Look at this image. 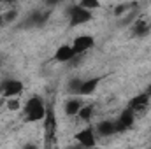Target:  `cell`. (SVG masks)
Returning a JSON list of instances; mask_svg holds the SVG:
<instances>
[{
    "label": "cell",
    "instance_id": "cell-13",
    "mask_svg": "<svg viewBox=\"0 0 151 149\" xmlns=\"http://www.w3.org/2000/svg\"><path fill=\"white\" fill-rule=\"evenodd\" d=\"M81 7H84V9H88V11H91V9H97V7H100V2L99 0H81V4H79Z\"/></svg>",
    "mask_w": 151,
    "mask_h": 149
},
{
    "label": "cell",
    "instance_id": "cell-16",
    "mask_svg": "<svg viewBox=\"0 0 151 149\" xmlns=\"http://www.w3.org/2000/svg\"><path fill=\"white\" fill-rule=\"evenodd\" d=\"M14 16H16V12H14V11H11V12H7V14L4 16V23H7V21H11V19L14 18Z\"/></svg>",
    "mask_w": 151,
    "mask_h": 149
},
{
    "label": "cell",
    "instance_id": "cell-5",
    "mask_svg": "<svg viewBox=\"0 0 151 149\" xmlns=\"http://www.w3.org/2000/svg\"><path fill=\"white\" fill-rule=\"evenodd\" d=\"M148 104H150V93H142V95L134 97V98L130 100V105H128V107L134 112H141L148 107Z\"/></svg>",
    "mask_w": 151,
    "mask_h": 149
},
{
    "label": "cell",
    "instance_id": "cell-8",
    "mask_svg": "<svg viewBox=\"0 0 151 149\" xmlns=\"http://www.w3.org/2000/svg\"><path fill=\"white\" fill-rule=\"evenodd\" d=\"M74 54L76 53L72 49V46H60L55 53V60L56 62H70L74 58Z\"/></svg>",
    "mask_w": 151,
    "mask_h": 149
},
{
    "label": "cell",
    "instance_id": "cell-10",
    "mask_svg": "<svg viewBox=\"0 0 151 149\" xmlns=\"http://www.w3.org/2000/svg\"><path fill=\"white\" fill-rule=\"evenodd\" d=\"M114 132H118L114 121H104V123L99 125V133L100 135H113Z\"/></svg>",
    "mask_w": 151,
    "mask_h": 149
},
{
    "label": "cell",
    "instance_id": "cell-12",
    "mask_svg": "<svg viewBox=\"0 0 151 149\" xmlns=\"http://www.w3.org/2000/svg\"><path fill=\"white\" fill-rule=\"evenodd\" d=\"M77 116L83 119V121H88L91 116H93V107L91 105H81V109L77 112Z\"/></svg>",
    "mask_w": 151,
    "mask_h": 149
},
{
    "label": "cell",
    "instance_id": "cell-7",
    "mask_svg": "<svg viewBox=\"0 0 151 149\" xmlns=\"http://www.w3.org/2000/svg\"><path fill=\"white\" fill-rule=\"evenodd\" d=\"M44 119H46V121H44V133H46V139H47V137H53L55 126H56V119H55L53 109H47V111H46Z\"/></svg>",
    "mask_w": 151,
    "mask_h": 149
},
{
    "label": "cell",
    "instance_id": "cell-18",
    "mask_svg": "<svg viewBox=\"0 0 151 149\" xmlns=\"http://www.w3.org/2000/svg\"><path fill=\"white\" fill-rule=\"evenodd\" d=\"M2 2H12V0H2Z\"/></svg>",
    "mask_w": 151,
    "mask_h": 149
},
{
    "label": "cell",
    "instance_id": "cell-17",
    "mask_svg": "<svg viewBox=\"0 0 151 149\" xmlns=\"http://www.w3.org/2000/svg\"><path fill=\"white\" fill-rule=\"evenodd\" d=\"M49 5H55V4H58V2H62V0H46Z\"/></svg>",
    "mask_w": 151,
    "mask_h": 149
},
{
    "label": "cell",
    "instance_id": "cell-4",
    "mask_svg": "<svg viewBox=\"0 0 151 149\" xmlns=\"http://www.w3.org/2000/svg\"><path fill=\"white\" fill-rule=\"evenodd\" d=\"M134 117H135V112L132 111L130 107H128V109H125V111L121 112V116H119L118 123H116V128H118V132H123V130L130 128V126L134 125Z\"/></svg>",
    "mask_w": 151,
    "mask_h": 149
},
{
    "label": "cell",
    "instance_id": "cell-15",
    "mask_svg": "<svg viewBox=\"0 0 151 149\" xmlns=\"http://www.w3.org/2000/svg\"><path fill=\"white\" fill-rule=\"evenodd\" d=\"M7 107H9L11 111H16V109H19V102H18V100H11V102L7 104Z\"/></svg>",
    "mask_w": 151,
    "mask_h": 149
},
{
    "label": "cell",
    "instance_id": "cell-3",
    "mask_svg": "<svg viewBox=\"0 0 151 149\" xmlns=\"http://www.w3.org/2000/svg\"><path fill=\"white\" fill-rule=\"evenodd\" d=\"M91 47H93V37L91 35H81L72 42V49H74L76 54H83L84 51H88Z\"/></svg>",
    "mask_w": 151,
    "mask_h": 149
},
{
    "label": "cell",
    "instance_id": "cell-9",
    "mask_svg": "<svg viewBox=\"0 0 151 149\" xmlns=\"http://www.w3.org/2000/svg\"><path fill=\"white\" fill-rule=\"evenodd\" d=\"M97 84H99V79H88V81L81 82V86H79V90H77V91H79L81 95H90V93H93V91H95Z\"/></svg>",
    "mask_w": 151,
    "mask_h": 149
},
{
    "label": "cell",
    "instance_id": "cell-11",
    "mask_svg": "<svg viewBox=\"0 0 151 149\" xmlns=\"http://www.w3.org/2000/svg\"><path fill=\"white\" fill-rule=\"evenodd\" d=\"M79 109H81V102L79 100H69L67 102V105H65V112L69 114V116H76L77 112H79Z\"/></svg>",
    "mask_w": 151,
    "mask_h": 149
},
{
    "label": "cell",
    "instance_id": "cell-6",
    "mask_svg": "<svg viewBox=\"0 0 151 149\" xmlns=\"http://www.w3.org/2000/svg\"><path fill=\"white\" fill-rule=\"evenodd\" d=\"M76 140H77L81 146H84V148H91V146H95V135H93V130H91V128H86V130L79 132V133L76 135Z\"/></svg>",
    "mask_w": 151,
    "mask_h": 149
},
{
    "label": "cell",
    "instance_id": "cell-2",
    "mask_svg": "<svg viewBox=\"0 0 151 149\" xmlns=\"http://www.w3.org/2000/svg\"><path fill=\"white\" fill-rule=\"evenodd\" d=\"M21 91H23V82L18 81V79H9V81H5L4 86H2V93H4V97H7V98H11V97H19Z\"/></svg>",
    "mask_w": 151,
    "mask_h": 149
},
{
    "label": "cell",
    "instance_id": "cell-1",
    "mask_svg": "<svg viewBox=\"0 0 151 149\" xmlns=\"http://www.w3.org/2000/svg\"><path fill=\"white\" fill-rule=\"evenodd\" d=\"M91 19V12L88 11V9H84V7H81V5H76L70 9V25H83V23H86V21H90Z\"/></svg>",
    "mask_w": 151,
    "mask_h": 149
},
{
    "label": "cell",
    "instance_id": "cell-14",
    "mask_svg": "<svg viewBox=\"0 0 151 149\" xmlns=\"http://www.w3.org/2000/svg\"><path fill=\"white\" fill-rule=\"evenodd\" d=\"M146 30H148V25L144 21H137L135 23V34H146Z\"/></svg>",
    "mask_w": 151,
    "mask_h": 149
}]
</instances>
